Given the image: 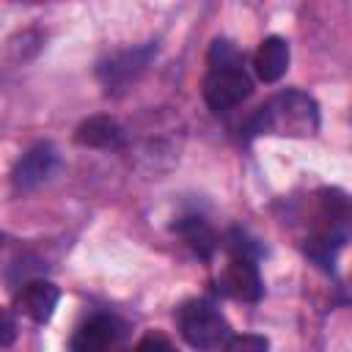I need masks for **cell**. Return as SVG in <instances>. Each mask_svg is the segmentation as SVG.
<instances>
[{
    "mask_svg": "<svg viewBox=\"0 0 352 352\" xmlns=\"http://www.w3.org/2000/svg\"><path fill=\"white\" fill-rule=\"evenodd\" d=\"M74 140L88 148H116L121 143V126L110 116H91L74 129Z\"/></svg>",
    "mask_w": 352,
    "mask_h": 352,
    "instance_id": "cell-10",
    "label": "cell"
},
{
    "mask_svg": "<svg viewBox=\"0 0 352 352\" xmlns=\"http://www.w3.org/2000/svg\"><path fill=\"white\" fill-rule=\"evenodd\" d=\"M154 55H157L154 44H143V47H135V50H121V52H116V55H110L107 60L99 63V69H96L99 80L107 88H121L129 80H135L151 63Z\"/></svg>",
    "mask_w": 352,
    "mask_h": 352,
    "instance_id": "cell-5",
    "label": "cell"
},
{
    "mask_svg": "<svg viewBox=\"0 0 352 352\" xmlns=\"http://www.w3.org/2000/svg\"><path fill=\"white\" fill-rule=\"evenodd\" d=\"M319 126V107L302 91H286L270 99L250 118V135H292L305 138Z\"/></svg>",
    "mask_w": 352,
    "mask_h": 352,
    "instance_id": "cell-2",
    "label": "cell"
},
{
    "mask_svg": "<svg viewBox=\"0 0 352 352\" xmlns=\"http://www.w3.org/2000/svg\"><path fill=\"white\" fill-rule=\"evenodd\" d=\"M14 341H16V322L6 308H0V346H11Z\"/></svg>",
    "mask_w": 352,
    "mask_h": 352,
    "instance_id": "cell-14",
    "label": "cell"
},
{
    "mask_svg": "<svg viewBox=\"0 0 352 352\" xmlns=\"http://www.w3.org/2000/svg\"><path fill=\"white\" fill-rule=\"evenodd\" d=\"M58 302H60V289L50 280H28L16 294V311L33 319L36 324L50 322Z\"/></svg>",
    "mask_w": 352,
    "mask_h": 352,
    "instance_id": "cell-8",
    "label": "cell"
},
{
    "mask_svg": "<svg viewBox=\"0 0 352 352\" xmlns=\"http://www.w3.org/2000/svg\"><path fill=\"white\" fill-rule=\"evenodd\" d=\"M179 330L192 349L212 352L228 341V322L209 300H190L179 308Z\"/></svg>",
    "mask_w": 352,
    "mask_h": 352,
    "instance_id": "cell-3",
    "label": "cell"
},
{
    "mask_svg": "<svg viewBox=\"0 0 352 352\" xmlns=\"http://www.w3.org/2000/svg\"><path fill=\"white\" fill-rule=\"evenodd\" d=\"M173 228H176V234L190 245V250H192L195 256H201V258H212V256H214V250H217V236H214L212 226H209L204 217H195V214L182 217Z\"/></svg>",
    "mask_w": 352,
    "mask_h": 352,
    "instance_id": "cell-11",
    "label": "cell"
},
{
    "mask_svg": "<svg viewBox=\"0 0 352 352\" xmlns=\"http://www.w3.org/2000/svg\"><path fill=\"white\" fill-rule=\"evenodd\" d=\"M118 338H121L118 319H113L107 314H96L74 330L69 349L72 352H107Z\"/></svg>",
    "mask_w": 352,
    "mask_h": 352,
    "instance_id": "cell-7",
    "label": "cell"
},
{
    "mask_svg": "<svg viewBox=\"0 0 352 352\" xmlns=\"http://www.w3.org/2000/svg\"><path fill=\"white\" fill-rule=\"evenodd\" d=\"M55 168H58V151H55V146L52 143H36L14 165V173H11L14 190H19V192L36 190L38 184H44L55 173Z\"/></svg>",
    "mask_w": 352,
    "mask_h": 352,
    "instance_id": "cell-4",
    "label": "cell"
},
{
    "mask_svg": "<svg viewBox=\"0 0 352 352\" xmlns=\"http://www.w3.org/2000/svg\"><path fill=\"white\" fill-rule=\"evenodd\" d=\"M226 352H270V341L264 336H234L226 341Z\"/></svg>",
    "mask_w": 352,
    "mask_h": 352,
    "instance_id": "cell-12",
    "label": "cell"
},
{
    "mask_svg": "<svg viewBox=\"0 0 352 352\" xmlns=\"http://www.w3.org/2000/svg\"><path fill=\"white\" fill-rule=\"evenodd\" d=\"M220 292L242 302H258L264 294L258 264L250 258H231L220 275Z\"/></svg>",
    "mask_w": 352,
    "mask_h": 352,
    "instance_id": "cell-6",
    "label": "cell"
},
{
    "mask_svg": "<svg viewBox=\"0 0 352 352\" xmlns=\"http://www.w3.org/2000/svg\"><path fill=\"white\" fill-rule=\"evenodd\" d=\"M206 60L209 72L204 80V99L214 113L231 110L250 96L253 82L245 72V55L231 41L214 38Z\"/></svg>",
    "mask_w": 352,
    "mask_h": 352,
    "instance_id": "cell-1",
    "label": "cell"
},
{
    "mask_svg": "<svg viewBox=\"0 0 352 352\" xmlns=\"http://www.w3.org/2000/svg\"><path fill=\"white\" fill-rule=\"evenodd\" d=\"M135 352H179L162 333H146L140 341H138V349Z\"/></svg>",
    "mask_w": 352,
    "mask_h": 352,
    "instance_id": "cell-13",
    "label": "cell"
},
{
    "mask_svg": "<svg viewBox=\"0 0 352 352\" xmlns=\"http://www.w3.org/2000/svg\"><path fill=\"white\" fill-rule=\"evenodd\" d=\"M253 69H256V77L261 82H278L289 69V44H286V38L267 36L258 44L256 55H253Z\"/></svg>",
    "mask_w": 352,
    "mask_h": 352,
    "instance_id": "cell-9",
    "label": "cell"
}]
</instances>
